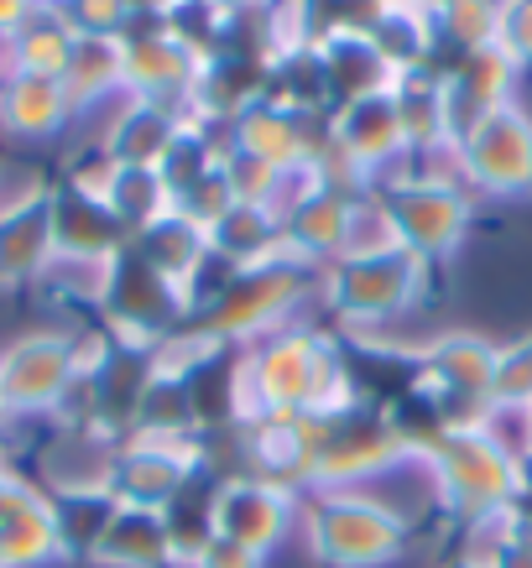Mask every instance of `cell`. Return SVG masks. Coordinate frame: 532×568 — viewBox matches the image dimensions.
<instances>
[{
  "instance_id": "6da1fadb",
  "label": "cell",
  "mask_w": 532,
  "mask_h": 568,
  "mask_svg": "<svg viewBox=\"0 0 532 568\" xmlns=\"http://www.w3.org/2000/svg\"><path fill=\"white\" fill-rule=\"evenodd\" d=\"M433 475V490L454 517L464 521H491L512 511L522 500V465L516 454L501 444L491 423H454L418 454Z\"/></svg>"
},
{
  "instance_id": "7a4b0ae2",
  "label": "cell",
  "mask_w": 532,
  "mask_h": 568,
  "mask_svg": "<svg viewBox=\"0 0 532 568\" xmlns=\"http://www.w3.org/2000/svg\"><path fill=\"white\" fill-rule=\"evenodd\" d=\"M298 527L324 568H381L408 548V521L361 490H313L298 506Z\"/></svg>"
},
{
  "instance_id": "3957f363",
  "label": "cell",
  "mask_w": 532,
  "mask_h": 568,
  "mask_svg": "<svg viewBox=\"0 0 532 568\" xmlns=\"http://www.w3.org/2000/svg\"><path fill=\"white\" fill-rule=\"evenodd\" d=\"M429 287V261L412 256L397 241H371L355 245L350 256L324 266V303L340 313L344 324H387L397 313H408Z\"/></svg>"
},
{
  "instance_id": "277c9868",
  "label": "cell",
  "mask_w": 532,
  "mask_h": 568,
  "mask_svg": "<svg viewBox=\"0 0 532 568\" xmlns=\"http://www.w3.org/2000/svg\"><path fill=\"white\" fill-rule=\"evenodd\" d=\"M313 266L292 256L261 261V266H241L214 287L204 308L193 313V328H204L220 345H257L277 328H288V313L298 308V297L309 293Z\"/></svg>"
},
{
  "instance_id": "5b68a950",
  "label": "cell",
  "mask_w": 532,
  "mask_h": 568,
  "mask_svg": "<svg viewBox=\"0 0 532 568\" xmlns=\"http://www.w3.org/2000/svg\"><path fill=\"white\" fill-rule=\"evenodd\" d=\"M377 220L387 241L408 245L412 256L433 261L460 251L464 230H470V193L449 173L392 178V183H381Z\"/></svg>"
},
{
  "instance_id": "8992f818",
  "label": "cell",
  "mask_w": 532,
  "mask_h": 568,
  "mask_svg": "<svg viewBox=\"0 0 532 568\" xmlns=\"http://www.w3.org/2000/svg\"><path fill=\"white\" fill-rule=\"evenodd\" d=\"M329 339L309 328H277L241 355V417L309 413Z\"/></svg>"
},
{
  "instance_id": "52a82bcc",
  "label": "cell",
  "mask_w": 532,
  "mask_h": 568,
  "mask_svg": "<svg viewBox=\"0 0 532 568\" xmlns=\"http://www.w3.org/2000/svg\"><path fill=\"white\" fill-rule=\"evenodd\" d=\"M397 459H408V444H402L392 413H387V407H365V402H355V407L324 417L309 490H355V480L392 469Z\"/></svg>"
},
{
  "instance_id": "ba28073f",
  "label": "cell",
  "mask_w": 532,
  "mask_h": 568,
  "mask_svg": "<svg viewBox=\"0 0 532 568\" xmlns=\"http://www.w3.org/2000/svg\"><path fill=\"white\" fill-rule=\"evenodd\" d=\"M454 168L470 189L491 199L532 193V115L522 104H501L454 141Z\"/></svg>"
},
{
  "instance_id": "9c48e42d",
  "label": "cell",
  "mask_w": 532,
  "mask_h": 568,
  "mask_svg": "<svg viewBox=\"0 0 532 568\" xmlns=\"http://www.w3.org/2000/svg\"><path fill=\"white\" fill-rule=\"evenodd\" d=\"M361 245V204L344 193V183L313 173L303 189L282 204V256L303 266H329Z\"/></svg>"
},
{
  "instance_id": "30bf717a",
  "label": "cell",
  "mask_w": 532,
  "mask_h": 568,
  "mask_svg": "<svg viewBox=\"0 0 532 568\" xmlns=\"http://www.w3.org/2000/svg\"><path fill=\"white\" fill-rule=\"evenodd\" d=\"M193 469H199L193 438H126L104 465V490L116 496V506L168 511L189 490Z\"/></svg>"
},
{
  "instance_id": "8fae6325",
  "label": "cell",
  "mask_w": 532,
  "mask_h": 568,
  "mask_svg": "<svg viewBox=\"0 0 532 568\" xmlns=\"http://www.w3.org/2000/svg\"><path fill=\"white\" fill-rule=\"evenodd\" d=\"M100 303H104V313H110V324H116V334H121L126 345H152V349L162 345L172 334V324L189 313L183 293L168 287L131 245L104 266Z\"/></svg>"
},
{
  "instance_id": "7c38bea8",
  "label": "cell",
  "mask_w": 532,
  "mask_h": 568,
  "mask_svg": "<svg viewBox=\"0 0 532 568\" xmlns=\"http://www.w3.org/2000/svg\"><path fill=\"white\" fill-rule=\"evenodd\" d=\"M84 376V349L69 334H27L0 355V402L6 413H48L63 407Z\"/></svg>"
},
{
  "instance_id": "4fadbf2b",
  "label": "cell",
  "mask_w": 532,
  "mask_h": 568,
  "mask_svg": "<svg viewBox=\"0 0 532 568\" xmlns=\"http://www.w3.org/2000/svg\"><path fill=\"white\" fill-rule=\"evenodd\" d=\"M209 521H214V537H230L267 558L298 527V490L261 475H230L209 496Z\"/></svg>"
},
{
  "instance_id": "5bb4252c",
  "label": "cell",
  "mask_w": 532,
  "mask_h": 568,
  "mask_svg": "<svg viewBox=\"0 0 532 568\" xmlns=\"http://www.w3.org/2000/svg\"><path fill=\"white\" fill-rule=\"evenodd\" d=\"M491 376H496V345L481 334H439L423 355H418V392L439 402V413L454 423L449 407H470V417L485 423V396H491Z\"/></svg>"
},
{
  "instance_id": "9a60e30c",
  "label": "cell",
  "mask_w": 532,
  "mask_h": 568,
  "mask_svg": "<svg viewBox=\"0 0 532 568\" xmlns=\"http://www.w3.org/2000/svg\"><path fill=\"white\" fill-rule=\"evenodd\" d=\"M199 52L183 48L172 32H162L157 21H141L121 37V79L131 100H157L189 115L193 84H199Z\"/></svg>"
},
{
  "instance_id": "2e32d148",
  "label": "cell",
  "mask_w": 532,
  "mask_h": 568,
  "mask_svg": "<svg viewBox=\"0 0 532 568\" xmlns=\"http://www.w3.org/2000/svg\"><path fill=\"white\" fill-rule=\"evenodd\" d=\"M329 146L344 156V168L355 178H381L387 168H397L408 156V141H402V125H397L392 89H377V94L334 104V115H329Z\"/></svg>"
},
{
  "instance_id": "e0dca14e",
  "label": "cell",
  "mask_w": 532,
  "mask_h": 568,
  "mask_svg": "<svg viewBox=\"0 0 532 568\" xmlns=\"http://www.w3.org/2000/svg\"><path fill=\"white\" fill-rule=\"evenodd\" d=\"M52 241H58V261H116L131 245V230L110 214L100 189L73 178L52 189Z\"/></svg>"
},
{
  "instance_id": "ac0fdd59",
  "label": "cell",
  "mask_w": 532,
  "mask_h": 568,
  "mask_svg": "<svg viewBox=\"0 0 532 568\" xmlns=\"http://www.w3.org/2000/svg\"><path fill=\"white\" fill-rule=\"evenodd\" d=\"M516 63L491 42V48L460 52L454 69L444 73V94H449V125H454V141L470 131L475 121H485L491 110L512 104V84H516Z\"/></svg>"
},
{
  "instance_id": "d6986e66",
  "label": "cell",
  "mask_w": 532,
  "mask_h": 568,
  "mask_svg": "<svg viewBox=\"0 0 532 568\" xmlns=\"http://www.w3.org/2000/svg\"><path fill=\"white\" fill-rule=\"evenodd\" d=\"M230 146L277 168V173H313L319 168L309 141V115H292L272 100H257L245 115L230 121Z\"/></svg>"
},
{
  "instance_id": "ffe728a7",
  "label": "cell",
  "mask_w": 532,
  "mask_h": 568,
  "mask_svg": "<svg viewBox=\"0 0 532 568\" xmlns=\"http://www.w3.org/2000/svg\"><path fill=\"white\" fill-rule=\"evenodd\" d=\"M58 261L52 189H32L0 204V282H32Z\"/></svg>"
},
{
  "instance_id": "44dd1931",
  "label": "cell",
  "mask_w": 532,
  "mask_h": 568,
  "mask_svg": "<svg viewBox=\"0 0 532 568\" xmlns=\"http://www.w3.org/2000/svg\"><path fill=\"white\" fill-rule=\"evenodd\" d=\"M183 131H189L183 110L126 94V104L110 121V136H104V162H116V168H162Z\"/></svg>"
},
{
  "instance_id": "7402d4cb",
  "label": "cell",
  "mask_w": 532,
  "mask_h": 568,
  "mask_svg": "<svg viewBox=\"0 0 532 568\" xmlns=\"http://www.w3.org/2000/svg\"><path fill=\"white\" fill-rule=\"evenodd\" d=\"M131 251H137V256L147 261L162 282H168V287H178V293H183V303H189V313H193V297H199V272L214 261L204 230L172 209L168 220H157V224H147L141 235H131Z\"/></svg>"
},
{
  "instance_id": "603a6c76",
  "label": "cell",
  "mask_w": 532,
  "mask_h": 568,
  "mask_svg": "<svg viewBox=\"0 0 532 568\" xmlns=\"http://www.w3.org/2000/svg\"><path fill=\"white\" fill-rule=\"evenodd\" d=\"M397 125L408 141V156H454V125H449V94L439 69H412L392 79Z\"/></svg>"
},
{
  "instance_id": "cb8c5ba5",
  "label": "cell",
  "mask_w": 532,
  "mask_h": 568,
  "mask_svg": "<svg viewBox=\"0 0 532 568\" xmlns=\"http://www.w3.org/2000/svg\"><path fill=\"white\" fill-rule=\"evenodd\" d=\"M365 37H371V48L387 58V69L392 73L429 69L433 48H439L433 0H371Z\"/></svg>"
},
{
  "instance_id": "d4e9b609",
  "label": "cell",
  "mask_w": 532,
  "mask_h": 568,
  "mask_svg": "<svg viewBox=\"0 0 532 568\" xmlns=\"http://www.w3.org/2000/svg\"><path fill=\"white\" fill-rule=\"evenodd\" d=\"M73 121V104L58 79L0 69V131L17 141H48Z\"/></svg>"
},
{
  "instance_id": "484cf974",
  "label": "cell",
  "mask_w": 532,
  "mask_h": 568,
  "mask_svg": "<svg viewBox=\"0 0 532 568\" xmlns=\"http://www.w3.org/2000/svg\"><path fill=\"white\" fill-rule=\"evenodd\" d=\"M89 558L104 568H172L178 564V548H172V532L162 511L116 506V517L104 521V532Z\"/></svg>"
},
{
  "instance_id": "4316f807",
  "label": "cell",
  "mask_w": 532,
  "mask_h": 568,
  "mask_svg": "<svg viewBox=\"0 0 532 568\" xmlns=\"http://www.w3.org/2000/svg\"><path fill=\"white\" fill-rule=\"evenodd\" d=\"M52 558H63L58 511L37 490H21L11 511L0 517V568H42Z\"/></svg>"
},
{
  "instance_id": "83f0119b",
  "label": "cell",
  "mask_w": 532,
  "mask_h": 568,
  "mask_svg": "<svg viewBox=\"0 0 532 568\" xmlns=\"http://www.w3.org/2000/svg\"><path fill=\"white\" fill-rule=\"evenodd\" d=\"M79 183L100 189V199L110 204V214H116L131 235H141L147 224H157V220H168L172 214V193H168V183H162L157 168H116V162H104L100 178L79 173Z\"/></svg>"
},
{
  "instance_id": "f1b7e54d",
  "label": "cell",
  "mask_w": 532,
  "mask_h": 568,
  "mask_svg": "<svg viewBox=\"0 0 532 568\" xmlns=\"http://www.w3.org/2000/svg\"><path fill=\"white\" fill-rule=\"evenodd\" d=\"M73 42H79V32L63 21V11L58 6H37L32 17L6 37V69L37 73V79H63V69H69V58H73Z\"/></svg>"
},
{
  "instance_id": "f546056e",
  "label": "cell",
  "mask_w": 532,
  "mask_h": 568,
  "mask_svg": "<svg viewBox=\"0 0 532 568\" xmlns=\"http://www.w3.org/2000/svg\"><path fill=\"white\" fill-rule=\"evenodd\" d=\"M63 94H69L73 115H89L110 104L116 94H126V79H121V37H79L73 42V58L63 69Z\"/></svg>"
},
{
  "instance_id": "4dcf8cb0",
  "label": "cell",
  "mask_w": 532,
  "mask_h": 568,
  "mask_svg": "<svg viewBox=\"0 0 532 568\" xmlns=\"http://www.w3.org/2000/svg\"><path fill=\"white\" fill-rule=\"evenodd\" d=\"M319 58H324L329 89H334V104L361 100V94H377V89H392L397 73L387 69V58L371 48L365 32H340L319 42Z\"/></svg>"
},
{
  "instance_id": "1f68e13d",
  "label": "cell",
  "mask_w": 532,
  "mask_h": 568,
  "mask_svg": "<svg viewBox=\"0 0 532 568\" xmlns=\"http://www.w3.org/2000/svg\"><path fill=\"white\" fill-rule=\"evenodd\" d=\"M267 100L292 110V115H313L334 104V89H329L324 58L319 48H282L272 52V79H267Z\"/></svg>"
},
{
  "instance_id": "d6a6232c",
  "label": "cell",
  "mask_w": 532,
  "mask_h": 568,
  "mask_svg": "<svg viewBox=\"0 0 532 568\" xmlns=\"http://www.w3.org/2000/svg\"><path fill=\"white\" fill-rule=\"evenodd\" d=\"M532 407V334L496 345V376H491V396H485V417L501 413H528Z\"/></svg>"
},
{
  "instance_id": "836d02e7",
  "label": "cell",
  "mask_w": 532,
  "mask_h": 568,
  "mask_svg": "<svg viewBox=\"0 0 532 568\" xmlns=\"http://www.w3.org/2000/svg\"><path fill=\"white\" fill-rule=\"evenodd\" d=\"M439 42H454L460 52L496 42V0H433Z\"/></svg>"
},
{
  "instance_id": "e575fe53",
  "label": "cell",
  "mask_w": 532,
  "mask_h": 568,
  "mask_svg": "<svg viewBox=\"0 0 532 568\" xmlns=\"http://www.w3.org/2000/svg\"><path fill=\"white\" fill-rule=\"evenodd\" d=\"M79 37H126L137 27L131 0H52Z\"/></svg>"
},
{
  "instance_id": "d590c367",
  "label": "cell",
  "mask_w": 532,
  "mask_h": 568,
  "mask_svg": "<svg viewBox=\"0 0 532 568\" xmlns=\"http://www.w3.org/2000/svg\"><path fill=\"white\" fill-rule=\"evenodd\" d=\"M496 48L516 69H532V0H501L496 6Z\"/></svg>"
},
{
  "instance_id": "8d00e7d4",
  "label": "cell",
  "mask_w": 532,
  "mask_h": 568,
  "mask_svg": "<svg viewBox=\"0 0 532 568\" xmlns=\"http://www.w3.org/2000/svg\"><path fill=\"white\" fill-rule=\"evenodd\" d=\"M189 568H267V558L241 548V542H230V537H209Z\"/></svg>"
},
{
  "instance_id": "74e56055",
  "label": "cell",
  "mask_w": 532,
  "mask_h": 568,
  "mask_svg": "<svg viewBox=\"0 0 532 568\" xmlns=\"http://www.w3.org/2000/svg\"><path fill=\"white\" fill-rule=\"evenodd\" d=\"M37 6H42V0H0V42L17 32V27H21L27 17H32Z\"/></svg>"
},
{
  "instance_id": "f35d334b",
  "label": "cell",
  "mask_w": 532,
  "mask_h": 568,
  "mask_svg": "<svg viewBox=\"0 0 532 568\" xmlns=\"http://www.w3.org/2000/svg\"><path fill=\"white\" fill-rule=\"evenodd\" d=\"M220 6L230 11V17H272L282 0H220Z\"/></svg>"
},
{
  "instance_id": "ab89813d",
  "label": "cell",
  "mask_w": 532,
  "mask_h": 568,
  "mask_svg": "<svg viewBox=\"0 0 532 568\" xmlns=\"http://www.w3.org/2000/svg\"><path fill=\"white\" fill-rule=\"evenodd\" d=\"M21 490H27V485H21V480H11V475H6V469H0V517H6V511H11V500H17Z\"/></svg>"
},
{
  "instance_id": "60d3db41",
  "label": "cell",
  "mask_w": 532,
  "mask_h": 568,
  "mask_svg": "<svg viewBox=\"0 0 532 568\" xmlns=\"http://www.w3.org/2000/svg\"><path fill=\"white\" fill-rule=\"evenodd\" d=\"M516 465H522V496H532V448L516 454Z\"/></svg>"
},
{
  "instance_id": "b9f144b4",
  "label": "cell",
  "mask_w": 532,
  "mask_h": 568,
  "mask_svg": "<svg viewBox=\"0 0 532 568\" xmlns=\"http://www.w3.org/2000/svg\"><path fill=\"white\" fill-rule=\"evenodd\" d=\"M444 568H485V564H475V558L464 552V558H454V564H444Z\"/></svg>"
},
{
  "instance_id": "7bdbcfd3",
  "label": "cell",
  "mask_w": 532,
  "mask_h": 568,
  "mask_svg": "<svg viewBox=\"0 0 532 568\" xmlns=\"http://www.w3.org/2000/svg\"><path fill=\"white\" fill-rule=\"evenodd\" d=\"M522 423H528V448H532V407H528V413H522Z\"/></svg>"
},
{
  "instance_id": "ee69618b",
  "label": "cell",
  "mask_w": 532,
  "mask_h": 568,
  "mask_svg": "<svg viewBox=\"0 0 532 568\" xmlns=\"http://www.w3.org/2000/svg\"><path fill=\"white\" fill-rule=\"evenodd\" d=\"M0 413H6V402H0Z\"/></svg>"
}]
</instances>
